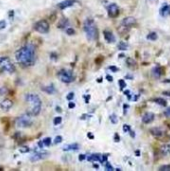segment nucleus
Masks as SVG:
<instances>
[{
    "label": "nucleus",
    "mask_w": 170,
    "mask_h": 171,
    "mask_svg": "<svg viewBox=\"0 0 170 171\" xmlns=\"http://www.w3.org/2000/svg\"><path fill=\"white\" fill-rule=\"evenodd\" d=\"M12 106H13V101H12L11 99H8V98L4 99L3 101L0 103V108H1L3 111H5V112L9 111L12 108Z\"/></svg>",
    "instance_id": "nucleus-9"
},
{
    "label": "nucleus",
    "mask_w": 170,
    "mask_h": 171,
    "mask_svg": "<svg viewBox=\"0 0 170 171\" xmlns=\"http://www.w3.org/2000/svg\"><path fill=\"white\" fill-rule=\"evenodd\" d=\"M126 63H127V65H128V67H130V68H135L136 67V61L133 60L132 58H130V57H128L126 59Z\"/></svg>",
    "instance_id": "nucleus-22"
},
{
    "label": "nucleus",
    "mask_w": 170,
    "mask_h": 171,
    "mask_svg": "<svg viewBox=\"0 0 170 171\" xmlns=\"http://www.w3.org/2000/svg\"><path fill=\"white\" fill-rule=\"evenodd\" d=\"M43 144L45 145V146H49V145L51 144V138L50 137H46V138L43 140Z\"/></svg>",
    "instance_id": "nucleus-32"
},
{
    "label": "nucleus",
    "mask_w": 170,
    "mask_h": 171,
    "mask_svg": "<svg viewBox=\"0 0 170 171\" xmlns=\"http://www.w3.org/2000/svg\"><path fill=\"white\" fill-rule=\"evenodd\" d=\"M19 151L21 153H25V152H28L29 151V148L27 146H22V147H20L19 148Z\"/></svg>",
    "instance_id": "nucleus-33"
},
{
    "label": "nucleus",
    "mask_w": 170,
    "mask_h": 171,
    "mask_svg": "<svg viewBox=\"0 0 170 171\" xmlns=\"http://www.w3.org/2000/svg\"><path fill=\"white\" fill-rule=\"evenodd\" d=\"M32 125L31 116L29 114H23L17 117L15 120V126L19 128H27Z\"/></svg>",
    "instance_id": "nucleus-4"
},
{
    "label": "nucleus",
    "mask_w": 170,
    "mask_h": 171,
    "mask_svg": "<svg viewBox=\"0 0 170 171\" xmlns=\"http://www.w3.org/2000/svg\"><path fill=\"white\" fill-rule=\"evenodd\" d=\"M118 83H119V86H120V89H121V90L124 89L125 87H126V83H125L124 80H122V79H120V80L118 81Z\"/></svg>",
    "instance_id": "nucleus-31"
},
{
    "label": "nucleus",
    "mask_w": 170,
    "mask_h": 171,
    "mask_svg": "<svg viewBox=\"0 0 170 171\" xmlns=\"http://www.w3.org/2000/svg\"><path fill=\"white\" fill-rule=\"evenodd\" d=\"M6 27V21L5 20H1L0 21V30H2V29H4Z\"/></svg>",
    "instance_id": "nucleus-35"
},
{
    "label": "nucleus",
    "mask_w": 170,
    "mask_h": 171,
    "mask_svg": "<svg viewBox=\"0 0 170 171\" xmlns=\"http://www.w3.org/2000/svg\"><path fill=\"white\" fill-rule=\"evenodd\" d=\"M62 140H63V139H62V136L58 135V136L55 137V139H54V144H59V143H61Z\"/></svg>",
    "instance_id": "nucleus-30"
},
{
    "label": "nucleus",
    "mask_w": 170,
    "mask_h": 171,
    "mask_svg": "<svg viewBox=\"0 0 170 171\" xmlns=\"http://www.w3.org/2000/svg\"><path fill=\"white\" fill-rule=\"evenodd\" d=\"M119 57L122 58V57H124V55H123V54H120V55H119Z\"/></svg>",
    "instance_id": "nucleus-50"
},
{
    "label": "nucleus",
    "mask_w": 170,
    "mask_h": 171,
    "mask_svg": "<svg viewBox=\"0 0 170 171\" xmlns=\"http://www.w3.org/2000/svg\"><path fill=\"white\" fill-rule=\"evenodd\" d=\"M152 73H153V76L155 78H159L161 76V69H160L159 66H156V67L153 68Z\"/></svg>",
    "instance_id": "nucleus-21"
},
{
    "label": "nucleus",
    "mask_w": 170,
    "mask_h": 171,
    "mask_svg": "<svg viewBox=\"0 0 170 171\" xmlns=\"http://www.w3.org/2000/svg\"><path fill=\"white\" fill-rule=\"evenodd\" d=\"M160 15L163 16V17H166V16L170 15V5H164L161 7L160 9Z\"/></svg>",
    "instance_id": "nucleus-15"
},
{
    "label": "nucleus",
    "mask_w": 170,
    "mask_h": 171,
    "mask_svg": "<svg viewBox=\"0 0 170 171\" xmlns=\"http://www.w3.org/2000/svg\"><path fill=\"white\" fill-rule=\"evenodd\" d=\"M34 30L42 34H46L49 31V23L46 20H40L34 25Z\"/></svg>",
    "instance_id": "nucleus-7"
},
{
    "label": "nucleus",
    "mask_w": 170,
    "mask_h": 171,
    "mask_svg": "<svg viewBox=\"0 0 170 171\" xmlns=\"http://www.w3.org/2000/svg\"><path fill=\"white\" fill-rule=\"evenodd\" d=\"M38 145H39V147L44 146V144H43V141H39V142H38Z\"/></svg>",
    "instance_id": "nucleus-46"
},
{
    "label": "nucleus",
    "mask_w": 170,
    "mask_h": 171,
    "mask_svg": "<svg viewBox=\"0 0 170 171\" xmlns=\"http://www.w3.org/2000/svg\"><path fill=\"white\" fill-rule=\"evenodd\" d=\"M114 141H115V142H119V141H120V137H119V135L117 133L114 134Z\"/></svg>",
    "instance_id": "nucleus-39"
},
{
    "label": "nucleus",
    "mask_w": 170,
    "mask_h": 171,
    "mask_svg": "<svg viewBox=\"0 0 170 171\" xmlns=\"http://www.w3.org/2000/svg\"><path fill=\"white\" fill-rule=\"evenodd\" d=\"M46 156H47V152L44 151V152H35L33 154V156H31L30 159L32 161H38V160H40V159H43V158H45Z\"/></svg>",
    "instance_id": "nucleus-12"
},
{
    "label": "nucleus",
    "mask_w": 170,
    "mask_h": 171,
    "mask_svg": "<svg viewBox=\"0 0 170 171\" xmlns=\"http://www.w3.org/2000/svg\"><path fill=\"white\" fill-rule=\"evenodd\" d=\"M162 94L163 95H167V96H170V91H163Z\"/></svg>",
    "instance_id": "nucleus-45"
},
{
    "label": "nucleus",
    "mask_w": 170,
    "mask_h": 171,
    "mask_svg": "<svg viewBox=\"0 0 170 171\" xmlns=\"http://www.w3.org/2000/svg\"><path fill=\"white\" fill-rule=\"evenodd\" d=\"M107 11H108V15L112 18L116 17V16L119 14V8L116 4H114V3L110 4V5L107 7Z\"/></svg>",
    "instance_id": "nucleus-8"
},
{
    "label": "nucleus",
    "mask_w": 170,
    "mask_h": 171,
    "mask_svg": "<svg viewBox=\"0 0 170 171\" xmlns=\"http://www.w3.org/2000/svg\"><path fill=\"white\" fill-rule=\"evenodd\" d=\"M0 67H1L3 71H6L7 73H13L15 71V67L13 63L7 57L0 58Z\"/></svg>",
    "instance_id": "nucleus-6"
},
{
    "label": "nucleus",
    "mask_w": 170,
    "mask_h": 171,
    "mask_svg": "<svg viewBox=\"0 0 170 171\" xmlns=\"http://www.w3.org/2000/svg\"><path fill=\"white\" fill-rule=\"evenodd\" d=\"M153 119H154V114L151 113V112H147V113H145L143 115V117H142V122L143 123H150L153 121Z\"/></svg>",
    "instance_id": "nucleus-13"
},
{
    "label": "nucleus",
    "mask_w": 170,
    "mask_h": 171,
    "mask_svg": "<svg viewBox=\"0 0 170 171\" xmlns=\"http://www.w3.org/2000/svg\"><path fill=\"white\" fill-rule=\"evenodd\" d=\"M68 107H69L70 109H72V108L75 107V104H74L73 102H69V104H68Z\"/></svg>",
    "instance_id": "nucleus-41"
},
{
    "label": "nucleus",
    "mask_w": 170,
    "mask_h": 171,
    "mask_svg": "<svg viewBox=\"0 0 170 171\" xmlns=\"http://www.w3.org/2000/svg\"><path fill=\"white\" fill-rule=\"evenodd\" d=\"M15 59L23 67H29L33 65L36 59L35 47L32 44H27L21 47L15 53Z\"/></svg>",
    "instance_id": "nucleus-1"
},
{
    "label": "nucleus",
    "mask_w": 170,
    "mask_h": 171,
    "mask_svg": "<svg viewBox=\"0 0 170 171\" xmlns=\"http://www.w3.org/2000/svg\"><path fill=\"white\" fill-rule=\"evenodd\" d=\"M57 77L58 79L63 83H71L72 81L74 80V76H73V73L70 70H67V69H61L59 70L58 73H57Z\"/></svg>",
    "instance_id": "nucleus-5"
},
{
    "label": "nucleus",
    "mask_w": 170,
    "mask_h": 171,
    "mask_svg": "<svg viewBox=\"0 0 170 171\" xmlns=\"http://www.w3.org/2000/svg\"><path fill=\"white\" fill-rule=\"evenodd\" d=\"M158 170L159 171H170V165H161Z\"/></svg>",
    "instance_id": "nucleus-27"
},
{
    "label": "nucleus",
    "mask_w": 170,
    "mask_h": 171,
    "mask_svg": "<svg viewBox=\"0 0 170 171\" xmlns=\"http://www.w3.org/2000/svg\"><path fill=\"white\" fill-rule=\"evenodd\" d=\"M153 100H154V102H156L160 106H166V104H167V102L165 101V99H163V98H155Z\"/></svg>",
    "instance_id": "nucleus-23"
},
{
    "label": "nucleus",
    "mask_w": 170,
    "mask_h": 171,
    "mask_svg": "<svg viewBox=\"0 0 170 171\" xmlns=\"http://www.w3.org/2000/svg\"><path fill=\"white\" fill-rule=\"evenodd\" d=\"M66 33H67L68 35H73L74 33H75V31H74L73 28H67L66 29Z\"/></svg>",
    "instance_id": "nucleus-34"
},
{
    "label": "nucleus",
    "mask_w": 170,
    "mask_h": 171,
    "mask_svg": "<svg viewBox=\"0 0 170 171\" xmlns=\"http://www.w3.org/2000/svg\"><path fill=\"white\" fill-rule=\"evenodd\" d=\"M104 167H105V169L107 170V171H112V170H114V168L112 167L111 165H110V163H109V162H107V161L105 162V164H104Z\"/></svg>",
    "instance_id": "nucleus-29"
},
{
    "label": "nucleus",
    "mask_w": 170,
    "mask_h": 171,
    "mask_svg": "<svg viewBox=\"0 0 170 171\" xmlns=\"http://www.w3.org/2000/svg\"><path fill=\"white\" fill-rule=\"evenodd\" d=\"M66 98H67L68 100H72V99L74 98V93H73V92L68 93V94H67V96H66Z\"/></svg>",
    "instance_id": "nucleus-37"
},
{
    "label": "nucleus",
    "mask_w": 170,
    "mask_h": 171,
    "mask_svg": "<svg viewBox=\"0 0 170 171\" xmlns=\"http://www.w3.org/2000/svg\"><path fill=\"white\" fill-rule=\"evenodd\" d=\"M109 69H110V70H112V71H114V72H117V71H118V68H117V67H115V66H110Z\"/></svg>",
    "instance_id": "nucleus-40"
},
{
    "label": "nucleus",
    "mask_w": 170,
    "mask_h": 171,
    "mask_svg": "<svg viewBox=\"0 0 170 171\" xmlns=\"http://www.w3.org/2000/svg\"><path fill=\"white\" fill-rule=\"evenodd\" d=\"M104 38L108 43H113L115 42V37H114L113 33L110 31H104Z\"/></svg>",
    "instance_id": "nucleus-14"
},
{
    "label": "nucleus",
    "mask_w": 170,
    "mask_h": 171,
    "mask_svg": "<svg viewBox=\"0 0 170 171\" xmlns=\"http://www.w3.org/2000/svg\"><path fill=\"white\" fill-rule=\"evenodd\" d=\"M93 167H94V168H97V169H98V168H99V165H98V164H93Z\"/></svg>",
    "instance_id": "nucleus-48"
},
{
    "label": "nucleus",
    "mask_w": 170,
    "mask_h": 171,
    "mask_svg": "<svg viewBox=\"0 0 170 171\" xmlns=\"http://www.w3.org/2000/svg\"><path fill=\"white\" fill-rule=\"evenodd\" d=\"M87 136H88V138H89V139H94V135H93L92 133H88Z\"/></svg>",
    "instance_id": "nucleus-44"
},
{
    "label": "nucleus",
    "mask_w": 170,
    "mask_h": 171,
    "mask_svg": "<svg viewBox=\"0 0 170 171\" xmlns=\"http://www.w3.org/2000/svg\"><path fill=\"white\" fill-rule=\"evenodd\" d=\"M150 133L153 135V136H155V137H160L161 135H162V131H161V129L160 128H157V127H153L150 129Z\"/></svg>",
    "instance_id": "nucleus-19"
},
{
    "label": "nucleus",
    "mask_w": 170,
    "mask_h": 171,
    "mask_svg": "<svg viewBox=\"0 0 170 171\" xmlns=\"http://www.w3.org/2000/svg\"><path fill=\"white\" fill-rule=\"evenodd\" d=\"M110 121H111L113 124H116L118 122V118L115 114H111L110 115Z\"/></svg>",
    "instance_id": "nucleus-26"
},
{
    "label": "nucleus",
    "mask_w": 170,
    "mask_h": 171,
    "mask_svg": "<svg viewBox=\"0 0 170 171\" xmlns=\"http://www.w3.org/2000/svg\"><path fill=\"white\" fill-rule=\"evenodd\" d=\"M42 90H43L44 92L48 93V94H53V93H55V88H54V86L52 84L42 87Z\"/></svg>",
    "instance_id": "nucleus-20"
},
{
    "label": "nucleus",
    "mask_w": 170,
    "mask_h": 171,
    "mask_svg": "<svg viewBox=\"0 0 170 171\" xmlns=\"http://www.w3.org/2000/svg\"><path fill=\"white\" fill-rule=\"evenodd\" d=\"M135 155L136 156H140V151H139V150H136V151H135Z\"/></svg>",
    "instance_id": "nucleus-47"
},
{
    "label": "nucleus",
    "mask_w": 170,
    "mask_h": 171,
    "mask_svg": "<svg viewBox=\"0 0 170 171\" xmlns=\"http://www.w3.org/2000/svg\"><path fill=\"white\" fill-rule=\"evenodd\" d=\"M127 48H128V45H127V43H125V42H120L118 44L119 50H126Z\"/></svg>",
    "instance_id": "nucleus-25"
},
{
    "label": "nucleus",
    "mask_w": 170,
    "mask_h": 171,
    "mask_svg": "<svg viewBox=\"0 0 170 171\" xmlns=\"http://www.w3.org/2000/svg\"><path fill=\"white\" fill-rule=\"evenodd\" d=\"M61 121H62V117L58 116V117H55V118H54L53 123H54V125H59V124L61 123Z\"/></svg>",
    "instance_id": "nucleus-28"
},
{
    "label": "nucleus",
    "mask_w": 170,
    "mask_h": 171,
    "mask_svg": "<svg viewBox=\"0 0 170 171\" xmlns=\"http://www.w3.org/2000/svg\"><path fill=\"white\" fill-rule=\"evenodd\" d=\"M123 131L124 132H129L130 131V126L129 125H127V124L123 125Z\"/></svg>",
    "instance_id": "nucleus-36"
},
{
    "label": "nucleus",
    "mask_w": 170,
    "mask_h": 171,
    "mask_svg": "<svg viewBox=\"0 0 170 171\" xmlns=\"http://www.w3.org/2000/svg\"><path fill=\"white\" fill-rule=\"evenodd\" d=\"M160 151L163 155H169L170 154V144H163L160 148Z\"/></svg>",
    "instance_id": "nucleus-17"
},
{
    "label": "nucleus",
    "mask_w": 170,
    "mask_h": 171,
    "mask_svg": "<svg viewBox=\"0 0 170 171\" xmlns=\"http://www.w3.org/2000/svg\"><path fill=\"white\" fill-rule=\"evenodd\" d=\"M75 2H76L75 0H64V1L58 3L57 6H58L59 9L63 10V9H66V8H68V7H71Z\"/></svg>",
    "instance_id": "nucleus-11"
},
{
    "label": "nucleus",
    "mask_w": 170,
    "mask_h": 171,
    "mask_svg": "<svg viewBox=\"0 0 170 171\" xmlns=\"http://www.w3.org/2000/svg\"><path fill=\"white\" fill-rule=\"evenodd\" d=\"M98 82H99V83L102 82V78H99V79H98Z\"/></svg>",
    "instance_id": "nucleus-49"
},
{
    "label": "nucleus",
    "mask_w": 170,
    "mask_h": 171,
    "mask_svg": "<svg viewBox=\"0 0 170 171\" xmlns=\"http://www.w3.org/2000/svg\"><path fill=\"white\" fill-rule=\"evenodd\" d=\"M84 31L86 33V37L88 40L93 41L98 37V30L92 19H86L84 21Z\"/></svg>",
    "instance_id": "nucleus-3"
},
{
    "label": "nucleus",
    "mask_w": 170,
    "mask_h": 171,
    "mask_svg": "<svg viewBox=\"0 0 170 171\" xmlns=\"http://www.w3.org/2000/svg\"><path fill=\"white\" fill-rule=\"evenodd\" d=\"M135 24H136V19L134 17H131V16H129V17H126V18H124L122 20L121 26L126 27V28H130V27L134 26Z\"/></svg>",
    "instance_id": "nucleus-10"
},
{
    "label": "nucleus",
    "mask_w": 170,
    "mask_h": 171,
    "mask_svg": "<svg viewBox=\"0 0 170 171\" xmlns=\"http://www.w3.org/2000/svg\"><path fill=\"white\" fill-rule=\"evenodd\" d=\"M164 115L166 116V117L170 118V107H169V108H167V109L165 110V112H164Z\"/></svg>",
    "instance_id": "nucleus-38"
},
{
    "label": "nucleus",
    "mask_w": 170,
    "mask_h": 171,
    "mask_svg": "<svg viewBox=\"0 0 170 171\" xmlns=\"http://www.w3.org/2000/svg\"><path fill=\"white\" fill-rule=\"evenodd\" d=\"M106 79H107L109 82H112V81H113V77L110 76V75H107V76H106Z\"/></svg>",
    "instance_id": "nucleus-42"
},
{
    "label": "nucleus",
    "mask_w": 170,
    "mask_h": 171,
    "mask_svg": "<svg viewBox=\"0 0 170 171\" xmlns=\"http://www.w3.org/2000/svg\"><path fill=\"white\" fill-rule=\"evenodd\" d=\"M68 25H69V21H68V19H66V18H62L60 21L58 22L57 27L60 28V29H64L65 27L68 26Z\"/></svg>",
    "instance_id": "nucleus-18"
},
{
    "label": "nucleus",
    "mask_w": 170,
    "mask_h": 171,
    "mask_svg": "<svg viewBox=\"0 0 170 171\" xmlns=\"http://www.w3.org/2000/svg\"><path fill=\"white\" fill-rule=\"evenodd\" d=\"M25 101L29 103V108L27 111V114L30 116H37L41 111V100L39 96L34 93H27L25 95Z\"/></svg>",
    "instance_id": "nucleus-2"
},
{
    "label": "nucleus",
    "mask_w": 170,
    "mask_h": 171,
    "mask_svg": "<svg viewBox=\"0 0 170 171\" xmlns=\"http://www.w3.org/2000/svg\"><path fill=\"white\" fill-rule=\"evenodd\" d=\"M78 158H79V160H80V161H83V160L85 159V155H84V154H80Z\"/></svg>",
    "instance_id": "nucleus-43"
},
{
    "label": "nucleus",
    "mask_w": 170,
    "mask_h": 171,
    "mask_svg": "<svg viewBox=\"0 0 170 171\" xmlns=\"http://www.w3.org/2000/svg\"><path fill=\"white\" fill-rule=\"evenodd\" d=\"M78 149H79V145L77 143L68 144V145H66V146L63 147V150H64V151H70V150H73V151H75V150H78Z\"/></svg>",
    "instance_id": "nucleus-16"
},
{
    "label": "nucleus",
    "mask_w": 170,
    "mask_h": 171,
    "mask_svg": "<svg viewBox=\"0 0 170 171\" xmlns=\"http://www.w3.org/2000/svg\"><path fill=\"white\" fill-rule=\"evenodd\" d=\"M157 33H155V32H151V33H149V34L147 35V39H149V40H151V41H155L156 39H157Z\"/></svg>",
    "instance_id": "nucleus-24"
}]
</instances>
